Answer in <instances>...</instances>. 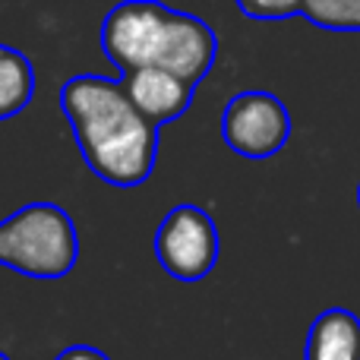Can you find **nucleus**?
Instances as JSON below:
<instances>
[{"label": "nucleus", "instance_id": "f257e3e1", "mask_svg": "<svg viewBox=\"0 0 360 360\" xmlns=\"http://www.w3.org/2000/svg\"><path fill=\"white\" fill-rule=\"evenodd\" d=\"M60 108L95 177L111 186L146 184L158 158V127L136 111L124 82L82 73L63 82Z\"/></svg>", "mask_w": 360, "mask_h": 360}, {"label": "nucleus", "instance_id": "f03ea898", "mask_svg": "<svg viewBox=\"0 0 360 360\" xmlns=\"http://www.w3.org/2000/svg\"><path fill=\"white\" fill-rule=\"evenodd\" d=\"M79 256L73 218L57 202H29L0 221V266L29 278H63Z\"/></svg>", "mask_w": 360, "mask_h": 360}, {"label": "nucleus", "instance_id": "7ed1b4c3", "mask_svg": "<svg viewBox=\"0 0 360 360\" xmlns=\"http://www.w3.org/2000/svg\"><path fill=\"white\" fill-rule=\"evenodd\" d=\"M174 10L158 0H120L101 22V48L108 60L130 73L136 67H158Z\"/></svg>", "mask_w": 360, "mask_h": 360}, {"label": "nucleus", "instance_id": "20e7f679", "mask_svg": "<svg viewBox=\"0 0 360 360\" xmlns=\"http://www.w3.org/2000/svg\"><path fill=\"white\" fill-rule=\"evenodd\" d=\"M155 256L177 281H199L218 262V228L199 205H174L155 231Z\"/></svg>", "mask_w": 360, "mask_h": 360}, {"label": "nucleus", "instance_id": "39448f33", "mask_svg": "<svg viewBox=\"0 0 360 360\" xmlns=\"http://www.w3.org/2000/svg\"><path fill=\"white\" fill-rule=\"evenodd\" d=\"M221 139L243 158H272L291 139V114L272 92H240L221 111Z\"/></svg>", "mask_w": 360, "mask_h": 360}, {"label": "nucleus", "instance_id": "423d86ee", "mask_svg": "<svg viewBox=\"0 0 360 360\" xmlns=\"http://www.w3.org/2000/svg\"><path fill=\"white\" fill-rule=\"evenodd\" d=\"M120 82H124L130 101L136 105V111L143 117H149L155 127L171 124L180 114L190 111L193 89H196L184 76L171 73L165 67H136L130 73H124Z\"/></svg>", "mask_w": 360, "mask_h": 360}, {"label": "nucleus", "instance_id": "0eeeda50", "mask_svg": "<svg viewBox=\"0 0 360 360\" xmlns=\"http://www.w3.org/2000/svg\"><path fill=\"white\" fill-rule=\"evenodd\" d=\"M215 57H218V38H215V32H212V25H205L199 16L174 10L158 67L171 70V73L184 76L186 82L196 86L212 70Z\"/></svg>", "mask_w": 360, "mask_h": 360}, {"label": "nucleus", "instance_id": "6e6552de", "mask_svg": "<svg viewBox=\"0 0 360 360\" xmlns=\"http://www.w3.org/2000/svg\"><path fill=\"white\" fill-rule=\"evenodd\" d=\"M304 360H360V319L345 307L323 310L310 326Z\"/></svg>", "mask_w": 360, "mask_h": 360}, {"label": "nucleus", "instance_id": "1a4fd4ad", "mask_svg": "<svg viewBox=\"0 0 360 360\" xmlns=\"http://www.w3.org/2000/svg\"><path fill=\"white\" fill-rule=\"evenodd\" d=\"M35 98V67L22 51L0 44V120H10Z\"/></svg>", "mask_w": 360, "mask_h": 360}, {"label": "nucleus", "instance_id": "9d476101", "mask_svg": "<svg viewBox=\"0 0 360 360\" xmlns=\"http://www.w3.org/2000/svg\"><path fill=\"white\" fill-rule=\"evenodd\" d=\"M300 16L329 32H360V0H300Z\"/></svg>", "mask_w": 360, "mask_h": 360}, {"label": "nucleus", "instance_id": "9b49d317", "mask_svg": "<svg viewBox=\"0 0 360 360\" xmlns=\"http://www.w3.org/2000/svg\"><path fill=\"white\" fill-rule=\"evenodd\" d=\"M237 6L250 19H288L300 13V0H237Z\"/></svg>", "mask_w": 360, "mask_h": 360}, {"label": "nucleus", "instance_id": "f8f14e48", "mask_svg": "<svg viewBox=\"0 0 360 360\" xmlns=\"http://www.w3.org/2000/svg\"><path fill=\"white\" fill-rule=\"evenodd\" d=\"M54 360H111V357L98 348H89V345H73V348H63Z\"/></svg>", "mask_w": 360, "mask_h": 360}, {"label": "nucleus", "instance_id": "ddd939ff", "mask_svg": "<svg viewBox=\"0 0 360 360\" xmlns=\"http://www.w3.org/2000/svg\"><path fill=\"white\" fill-rule=\"evenodd\" d=\"M0 360H10V357H6V354H4V351H0Z\"/></svg>", "mask_w": 360, "mask_h": 360}, {"label": "nucleus", "instance_id": "4468645a", "mask_svg": "<svg viewBox=\"0 0 360 360\" xmlns=\"http://www.w3.org/2000/svg\"><path fill=\"white\" fill-rule=\"evenodd\" d=\"M357 199H360V190H357Z\"/></svg>", "mask_w": 360, "mask_h": 360}]
</instances>
